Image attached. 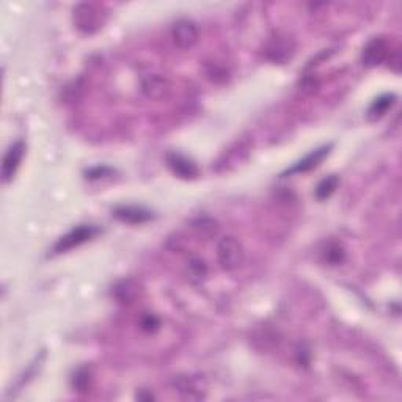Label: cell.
Listing matches in <instances>:
<instances>
[{"mask_svg": "<svg viewBox=\"0 0 402 402\" xmlns=\"http://www.w3.org/2000/svg\"><path fill=\"white\" fill-rule=\"evenodd\" d=\"M295 54V41L286 33H277L264 47V57L275 65L288 63Z\"/></svg>", "mask_w": 402, "mask_h": 402, "instance_id": "obj_2", "label": "cell"}, {"mask_svg": "<svg viewBox=\"0 0 402 402\" xmlns=\"http://www.w3.org/2000/svg\"><path fill=\"white\" fill-rule=\"evenodd\" d=\"M326 258L330 264H339L344 261V250L339 245L328 247L326 252Z\"/></svg>", "mask_w": 402, "mask_h": 402, "instance_id": "obj_17", "label": "cell"}, {"mask_svg": "<svg viewBox=\"0 0 402 402\" xmlns=\"http://www.w3.org/2000/svg\"><path fill=\"white\" fill-rule=\"evenodd\" d=\"M139 295V284L132 280H124L117 284L115 288V297L121 302V304H132Z\"/></svg>", "mask_w": 402, "mask_h": 402, "instance_id": "obj_13", "label": "cell"}, {"mask_svg": "<svg viewBox=\"0 0 402 402\" xmlns=\"http://www.w3.org/2000/svg\"><path fill=\"white\" fill-rule=\"evenodd\" d=\"M99 233V228L95 225H79V227L71 230L68 234H65L63 238H60L57 244L54 247L55 253H65L76 249L85 242L91 241Z\"/></svg>", "mask_w": 402, "mask_h": 402, "instance_id": "obj_4", "label": "cell"}, {"mask_svg": "<svg viewBox=\"0 0 402 402\" xmlns=\"http://www.w3.org/2000/svg\"><path fill=\"white\" fill-rule=\"evenodd\" d=\"M333 145L330 143V145L326 146H321L317 148V150L311 151L310 154H306V156L302 159V161L297 162L294 167H291L289 170H286L283 173V176L286 175H295V173H306V172H311V170H315L319 164H321L324 159L328 156L330 150H332Z\"/></svg>", "mask_w": 402, "mask_h": 402, "instance_id": "obj_8", "label": "cell"}, {"mask_svg": "<svg viewBox=\"0 0 402 402\" xmlns=\"http://www.w3.org/2000/svg\"><path fill=\"white\" fill-rule=\"evenodd\" d=\"M165 161H167L168 168L172 170V172L179 176V178L183 179H194L198 176V167L197 165L190 161V159H187L183 154H178V153H168L167 157H165Z\"/></svg>", "mask_w": 402, "mask_h": 402, "instance_id": "obj_9", "label": "cell"}, {"mask_svg": "<svg viewBox=\"0 0 402 402\" xmlns=\"http://www.w3.org/2000/svg\"><path fill=\"white\" fill-rule=\"evenodd\" d=\"M338 184H339L338 176L330 175V176H327V178H324L316 187V198H317V200L324 201V200H327V198L332 197L333 192L337 190Z\"/></svg>", "mask_w": 402, "mask_h": 402, "instance_id": "obj_14", "label": "cell"}, {"mask_svg": "<svg viewBox=\"0 0 402 402\" xmlns=\"http://www.w3.org/2000/svg\"><path fill=\"white\" fill-rule=\"evenodd\" d=\"M113 216L117 217L120 222L129 225H140L153 219L151 212L148 211V209H143L139 206H120L115 209Z\"/></svg>", "mask_w": 402, "mask_h": 402, "instance_id": "obj_11", "label": "cell"}, {"mask_svg": "<svg viewBox=\"0 0 402 402\" xmlns=\"http://www.w3.org/2000/svg\"><path fill=\"white\" fill-rule=\"evenodd\" d=\"M172 38L179 49H192L198 43L200 35L194 22L183 19L173 25Z\"/></svg>", "mask_w": 402, "mask_h": 402, "instance_id": "obj_6", "label": "cell"}, {"mask_svg": "<svg viewBox=\"0 0 402 402\" xmlns=\"http://www.w3.org/2000/svg\"><path fill=\"white\" fill-rule=\"evenodd\" d=\"M217 260L223 271H236L241 267L245 260V253L241 242L233 236L220 239L217 245Z\"/></svg>", "mask_w": 402, "mask_h": 402, "instance_id": "obj_3", "label": "cell"}, {"mask_svg": "<svg viewBox=\"0 0 402 402\" xmlns=\"http://www.w3.org/2000/svg\"><path fill=\"white\" fill-rule=\"evenodd\" d=\"M107 13L96 3H79L73 10V22L76 29L84 35H93L106 24Z\"/></svg>", "mask_w": 402, "mask_h": 402, "instance_id": "obj_1", "label": "cell"}, {"mask_svg": "<svg viewBox=\"0 0 402 402\" xmlns=\"http://www.w3.org/2000/svg\"><path fill=\"white\" fill-rule=\"evenodd\" d=\"M24 151H25L24 142H16L14 145L10 146L7 154H5L2 164V176L5 183H8V181L14 176L16 170L19 168L22 157H24Z\"/></svg>", "mask_w": 402, "mask_h": 402, "instance_id": "obj_10", "label": "cell"}, {"mask_svg": "<svg viewBox=\"0 0 402 402\" xmlns=\"http://www.w3.org/2000/svg\"><path fill=\"white\" fill-rule=\"evenodd\" d=\"M142 327L148 330V332H153V330H156L159 327V321L154 316L148 315L142 319Z\"/></svg>", "mask_w": 402, "mask_h": 402, "instance_id": "obj_18", "label": "cell"}, {"mask_svg": "<svg viewBox=\"0 0 402 402\" xmlns=\"http://www.w3.org/2000/svg\"><path fill=\"white\" fill-rule=\"evenodd\" d=\"M170 88H172L170 80L161 74H150L142 80V93L148 99H154V101L167 98Z\"/></svg>", "mask_w": 402, "mask_h": 402, "instance_id": "obj_7", "label": "cell"}, {"mask_svg": "<svg viewBox=\"0 0 402 402\" xmlns=\"http://www.w3.org/2000/svg\"><path fill=\"white\" fill-rule=\"evenodd\" d=\"M178 392L187 399H200L201 398V390H198V387L195 385L194 379L192 377L179 379Z\"/></svg>", "mask_w": 402, "mask_h": 402, "instance_id": "obj_15", "label": "cell"}, {"mask_svg": "<svg viewBox=\"0 0 402 402\" xmlns=\"http://www.w3.org/2000/svg\"><path fill=\"white\" fill-rule=\"evenodd\" d=\"M390 55H392V46H390L387 38H372L363 49L361 62L368 68H374V66H379L390 60Z\"/></svg>", "mask_w": 402, "mask_h": 402, "instance_id": "obj_5", "label": "cell"}, {"mask_svg": "<svg viewBox=\"0 0 402 402\" xmlns=\"http://www.w3.org/2000/svg\"><path fill=\"white\" fill-rule=\"evenodd\" d=\"M189 269H190L192 277H195L198 280L205 278L206 273H208L206 264H205V261L200 260V258H195V260H192L190 264H189Z\"/></svg>", "mask_w": 402, "mask_h": 402, "instance_id": "obj_16", "label": "cell"}, {"mask_svg": "<svg viewBox=\"0 0 402 402\" xmlns=\"http://www.w3.org/2000/svg\"><path fill=\"white\" fill-rule=\"evenodd\" d=\"M394 102H396V96L393 95V93H390V95L379 96L376 101H372L370 109H368V118H370L371 121L382 118L383 115L393 107Z\"/></svg>", "mask_w": 402, "mask_h": 402, "instance_id": "obj_12", "label": "cell"}]
</instances>
